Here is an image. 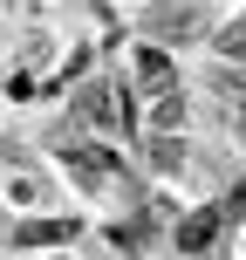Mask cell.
<instances>
[{
    "label": "cell",
    "instance_id": "cell-1",
    "mask_svg": "<svg viewBox=\"0 0 246 260\" xmlns=\"http://www.w3.org/2000/svg\"><path fill=\"white\" fill-rule=\"evenodd\" d=\"M144 35H157V41H198L205 35V7H198V0H164V7L144 14Z\"/></svg>",
    "mask_w": 246,
    "mask_h": 260
},
{
    "label": "cell",
    "instance_id": "cell-2",
    "mask_svg": "<svg viewBox=\"0 0 246 260\" xmlns=\"http://www.w3.org/2000/svg\"><path fill=\"white\" fill-rule=\"evenodd\" d=\"M226 219H233L226 206H198L192 219H178V233H171V240H178V253H192V260H198V253L212 247V240L226 233Z\"/></svg>",
    "mask_w": 246,
    "mask_h": 260
},
{
    "label": "cell",
    "instance_id": "cell-3",
    "mask_svg": "<svg viewBox=\"0 0 246 260\" xmlns=\"http://www.w3.org/2000/svg\"><path fill=\"white\" fill-rule=\"evenodd\" d=\"M130 69H137L144 96H171L178 89V62H171L164 48H130Z\"/></svg>",
    "mask_w": 246,
    "mask_h": 260
},
{
    "label": "cell",
    "instance_id": "cell-4",
    "mask_svg": "<svg viewBox=\"0 0 246 260\" xmlns=\"http://www.w3.org/2000/svg\"><path fill=\"white\" fill-rule=\"evenodd\" d=\"M62 240H76V219H34V226H14V247L34 253V247H62Z\"/></svg>",
    "mask_w": 246,
    "mask_h": 260
},
{
    "label": "cell",
    "instance_id": "cell-5",
    "mask_svg": "<svg viewBox=\"0 0 246 260\" xmlns=\"http://www.w3.org/2000/svg\"><path fill=\"white\" fill-rule=\"evenodd\" d=\"M212 48H219L226 62H246V14H239V21H226L219 35H212Z\"/></svg>",
    "mask_w": 246,
    "mask_h": 260
}]
</instances>
